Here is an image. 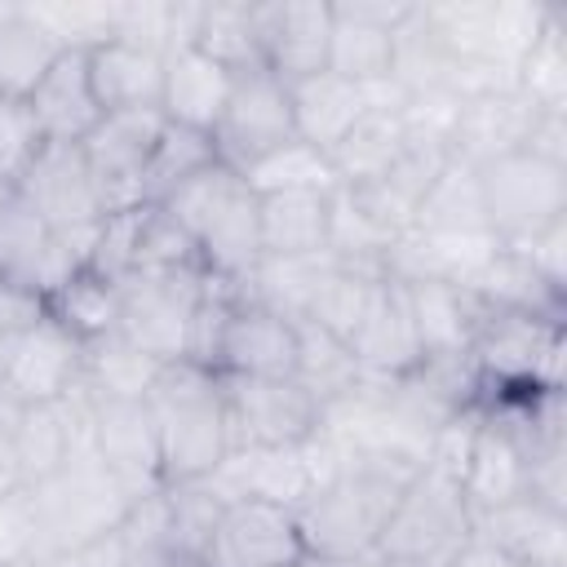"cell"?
<instances>
[{
	"instance_id": "obj_1",
	"label": "cell",
	"mask_w": 567,
	"mask_h": 567,
	"mask_svg": "<svg viewBox=\"0 0 567 567\" xmlns=\"http://www.w3.org/2000/svg\"><path fill=\"white\" fill-rule=\"evenodd\" d=\"M421 465H425L421 452H408L394 443H332L328 439V461L319 478L292 505L306 554H323V558L377 554L381 527L399 492Z\"/></svg>"
},
{
	"instance_id": "obj_2",
	"label": "cell",
	"mask_w": 567,
	"mask_h": 567,
	"mask_svg": "<svg viewBox=\"0 0 567 567\" xmlns=\"http://www.w3.org/2000/svg\"><path fill=\"white\" fill-rule=\"evenodd\" d=\"M425 9L452 58V89L461 97L514 89L518 62L549 18V4L536 0H425Z\"/></svg>"
},
{
	"instance_id": "obj_3",
	"label": "cell",
	"mask_w": 567,
	"mask_h": 567,
	"mask_svg": "<svg viewBox=\"0 0 567 567\" xmlns=\"http://www.w3.org/2000/svg\"><path fill=\"white\" fill-rule=\"evenodd\" d=\"M146 408L159 434L164 483H190V478H208L221 470V461L230 456L221 372L195 359L159 363L146 390Z\"/></svg>"
},
{
	"instance_id": "obj_4",
	"label": "cell",
	"mask_w": 567,
	"mask_h": 567,
	"mask_svg": "<svg viewBox=\"0 0 567 567\" xmlns=\"http://www.w3.org/2000/svg\"><path fill=\"white\" fill-rule=\"evenodd\" d=\"M168 208L186 235L195 239V252L204 261V270L213 279L239 284L252 275V266L261 261V230H257V190L248 186L244 173L213 164L208 173H199L190 186H182Z\"/></svg>"
},
{
	"instance_id": "obj_5",
	"label": "cell",
	"mask_w": 567,
	"mask_h": 567,
	"mask_svg": "<svg viewBox=\"0 0 567 567\" xmlns=\"http://www.w3.org/2000/svg\"><path fill=\"white\" fill-rule=\"evenodd\" d=\"M470 536H474V509L465 501L461 474L439 461H425L399 492L381 527L377 558L385 567H447Z\"/></svg>"
},
{
	"instance_id": "obj_6",
	"label": "cell",
	"mask_w": 567,
	"mask_h": 567,
	"mask_svg": "<svg viewBox=\"0 0 567 567\" xmlns=\"http://www.w3.org/2000/svg\"><path fill=\"white\" fill-rule=\"evenodd\" d=\"M465 359L478 377L483 399L518 390H563L567 319L483 306Z\"/></svg>"
},
{
	"instance_id": "obj_7",
	"label": "cell",
	"mask_w": 567,
	"mask_h": 567,
	"mask_svg": "<svg viewBox=\"0 0 567 567\" xmlns=\"http://www.w3.org/2000/svg\"><path fill=\"white\" fill-rule=\"evenodd\" d=\"M27 501L35 518V554H66L75 545L111 536L133 505L97 456L66 461L53 478L27 487Z\"/></svg>"
},
{
	"instance_id": "obj_8",
	"label": "cell",
	"mask_w": 567,
	"mask_h": 567,
	"mask_svg": "<svg viewBox=\"0 0 567 567\" xmlns=\"http://www.w3.org/2000/svg\"><path fill=\"white\" fill-rule=\"evenodd\" d=\"M487 235L496 244H523L567 217V164L536 151H514L474 168Z\"/></svg>"
},
{
	"instance_id": "obj_9",
	"label": "cell",
	"mask_w": 567,
	"mask_h": 567,
	"mask_svg": "<svg viewBox=\"0 0 567 567\" xmlns=\"http://www.w3.org/2000/svg\"><path fill=\"white\" fill-rule=\"evenodd\" d=\"M230 452H292L323 434V408L292 377H221Z\"/></svg>"
},
{
	"instance_id": "obj_10",
	"label": "cell",
	"mask_w": 567,
	"mask_h": 567,
	"mask_svg": "<svg viewBox=\"0 0 567 567\" xmlns=\"http://www.w3.org/2000/svg\"><path fill=\"white\" fill-rule=\"evenodd\" d=\"M13 195L71 248V257L84 266L89 244L106 217V204L97 195V182L80 155V146H62V142H44V151L35 155V164L27 168V177L13 186Z\"/></svg>"
},
{
	"instance_id": "obj_11",
	"label": "cell",
	"mask_w": 567,
	"mask_h": 567,
	"mask_svg": "<svg viewBox=\"0 0 567 567\" xmlns=\"http://www.w3.org/2000/svg\"><path fill=\"white\" fill-rule=\"evenodd\" d=\"M204 288H208L204 270H190V275H133L120 288V328L115 332L128 346H137L142 354H151L155 363L186 359Z\"/></svg>"
},
{
	"instance_id": "obj_12",
	"label": "cell",
	"mask_w": 567,
	"mask_h": 567,
	"mask_svg": "<svg viewBox=\"0 0 567 567\" xmlns=\"http://www.w3.org/2000/svg\"><path fill=\"white\" fill-rule=\"evenodd\" d=\"M288 142H297L292 128V102H288V84L279 75H270L266 66L235 75L230 97L213 124V146L217 159L235 173L257 168L266 155L284 151Z\"/></svg>"
},
{
	"instance_id": "obj_13",
	"label": "cell",
	"mask_w": 567,
	"mask_h": 567,
	"mask_svg": "<svg viewBox=\"0 0 567 567\" xmlns=\"http://www.w3.org/2000/svg\"><path fill=\"white\" fill-rule=\"evenodd\" d=\"M84 363V346L44 315L27 332H13L0 341V403L31 408V403H58Z\"/></svg>"
},
{
	"instance_id": "obj_14",
	"label": "cell",
	"mask_w": 567,
	"mask_h": 567,
	"mask_svg": "<svg viewBox=\"0 0 567 567\" xmlns=\"http://www.w3.org/2000/svg\"><path fill=\"white\" fill-rule=\"evenodd\" d=\"M306 558L292 505L235 496L226 501L213 540L204 549L208 567H297Z\"/></svg>"
},
{
	"instance_id": "obj_15",
	"label": "cell",
	"mask_w": 567,
	"mask_h": 567,
	"mask_svg": "<svg viewBox=\"0 0 567 567\" xmlns=\"http://www.w3.org/2000/svg\"><path fill=\"white\" fill-rule=\"evenodd\" d=\"M159 128H164L159 111H111L80 142V155L97 182L106 213L142 208V177H146V159Z\"/></svg>"
},
{
	"instance_id": "obj_16",
	"label": "cell",
	"mask_w": 567,
	"mask_h": 567,
	"mask_svg": "<svg viewBox=\"0 0 567 567\" xmlns=\"http://www.w3.org/2000/svg\"><path fill=\"white\" fill-rule=\"evenodd\" d=\"M93 456L128 492V501L164 487L159 434L146 399H97L93 416Z\"/></svg>"
},
{
	"instance_id": "obj_17",
	"label": "cell",
	"mask_w": 567,
	"mask_h": 567,
	"mask_svg": "<svg viewBox=\"0 0 567 567\" xmlns=\"http://www.w3.org/2000/svg\"><path fill=\"white\" fill-rule=\"evenodd\" d=\"M261 66L284 84L328 71L332 4L328 0H257Z\"/></svg>"
},
{
	"instance_id": "obj_18",
	"label": "cell",
	"mask_w": 567,
	"mask_h": 567,
	"mask_svg": "<svg viewBox=\"0 0 567 567\" xmlns=\"http://www.w3.org/2000/svg\"><path fill=\"white\" fill-rule=\"evenodd\" d=\"M328 4H332L328 71L354 84L390 80L394 27L403 22L412 0H328Z\"/></svg>"
},
{
	"instance_id": "obj_19",
	"label": "cell",
	"mask_w": 567,
	"mask_h": 567,
	"mask_svg": "<svg viewBox=\"0 0 567 567\" xmlns=\"http://www.w3.org/2000/svg\"><path fill=\"white\" fill-rule=\"evenodd\" d=\"M461 487L474 514L527 496V447L514 434V425L501 416V408L492 403L474 412L470 447L461 461Z\"/></svg>"
},
{
	"instance_id": "obj_20",
	"label": "cell",
	"mask_w": 567,
	"mask_h": 567,
	"mask_svg": "<svg viewBox=\"0 0 567 567\" xmlns=\"http://www.w3.org/2000/svg\"><path fill=\"white\" fill-rule=\"evenodd\" d=\"M297 368V323L248 301L230 306L217 350H213V372L221 377H292Z\"/></svg>"
},
{
	"instance_id": "obj_21",
	"label": "cell",
	"mask_w": 567,
	"mask_h": 567,
	"mask_svg": "<svg viewBox=\"0 0 567 567\" xmlns=\"http://www.w3.org/2000/svg\"><path fill=\"white\" fill-rule=\"evenodd\" d=\"M447 159H452V151H443V146H408L381 177H372V182H363V186H337L385 239H399V235H408L412 230V221H416V208H421V199L430 195V186L439 182V173L447 168Z\"/></svg>"
},
{
	"instance_id": "obj_22",
	"label": "cell",
	"mask_w": 567,
	"mask_h": 567,
	"mask_svg": "<svg viewBox=\"0 0 567 567\" xmlns=\"http://www.w3.org/2000/svg\"><path fill=\"white\" fill-rule=\"evenodd\" d=\"M540 111L518 93V89H492L461 97V115L452 128V159L478 168L501 155H514L527 146Z\"/></svg>"
},
{
	"instance_id": "obj_23",
	"label": "cell",
	"mask_w": 567,
	"mask_h": 567,
	"mask_svg": "<svg viewBox=\"0 0 567 567\" xmlns=\"http://www.w3.org/2000/svg\"><path fill=\"white\" fill-rule=\"evenodd\" d=\"M27 106L40 124L44 142L80 146L102 120V102H97L93 80H89V49H62L58 62L27 93Z\"/></svg>"
},
{
	"instance_id": "obj_24",
	"label": "cell",
	"mask_w": 567,
	"mask_h": 567,
	"mask_svg": "<svg viewBox=\"0 0 567 567\" xmlns=\"http://www.w3.org/2000/svg\"><path fill=\"white\" fill-rule=\"evenodd\" d=\"M350 350L359 359V372H363V385H385L403 372H412L425 354H421V341H416V328H412V310H408V292L399 279H385L368 319L359 323V332L350 337Z\"/></svg>"
},
{
	"instance_id": "obj_25",
	"label": "cell",
	"mask_w": 567,
	"mask_h": 567,
	"mask_svg": "<svg viewBox=\"0 0 567 567\" xmlns=\"http://www.w3.org/2000/svg\"><path fill=\"white\" fill-rule=\"evenodd\" d=\"M80 261L71 257V248L18 199L9 195L0 204V279H18L35 292H49L75 270Z\"/></svg>"
},
{
	"instance_id": "obj_26",
	"label": "cell",
	"mask_w": 567,
	"mask_h": 567,
	"mask_svg": "<svg viewBox=\"0 0 567 567\" xmlns=\"http://www.w3.org/2000/svg\"><path fill=\"white\" fill-rule=\"evenodd\" d=\"M403 292H408L421 354L425 359H465L470 337L483 315V301L465 284H452V279H408Z\"/></svg>"
},
{
	"instance_id": "obj_27",
	"label": "cell",
	"mask_w": 567,
	"mask_h": 567,
	"mask_svg": "<svg viewBox=\"0 0 567 567\" xmlns=\"http://www.w3.org/2000/svg\"><path fill=\"white\" fill-rule=\"evenodd\" d=\"M474 536L501 545L527 567H567V514L532 496L474 514Z\"/></svg>"
},
{
	"instance_id": "obj_28",
	"label": "cell",
	"mask_w": 567,
	"mask_h": 567,
	"mask_svg": "<svg viewBox=\"0 0 567 567\" xmlns=\"http://www.w3.org/2000/svg\"><path fill=\"white\" fill-rule=\"evenodd\" d=\"M89 80L102 102V115L111 111H159L164 102V53L133 44V40H106L89 49Z\"/></svg>"
},
{
	"instance_id": "obj_29",
	"label": "cell",
	"mask_w": 567,
	"mask_h": 567,
	"mask_svg": "<svg viewBox=\"0 0 567 567\" xmlns=\"http://www.w3.org/2000/svg\"><path fill=\"white\" fill-rule=\"evenodd\" d=\"M261 257H315L328 252L332 190H257Z\"/></svg>"
},
{
	"instance_id": "obj_30",
	"label": "cell",
	"mask_w": 567,
	"mask_h": 567,
	"mask_svg": "<svg viewBox=\"0 0 567 567\" xmlns=\"http://www.w3.org/2000/svg\"><path fill=\"white\" fill-rule=\"evenodd\" d=\"M288 102H292L297 142L328 155L368 111V89L354 80H341L337 71H319V75L288 84Z\"/></svg>"
},
{
	"instance_id": "obj_31",
	"label": "cell",
	"mask_w": 567,
	"mask_h": 567,
	"mask_svg": "<svg viewBox=\"0 0 567 567\" xmlns=\"http://www.w3.org/2000/svg\"><path fill=\"white\" fill-rule=\"evenodd\" d=\"M235 75L226 66H217L208 53H199L195 44L168 49L164 53V102L159 115L173 124H190V128H208L217 124L226 97H230Z\"/></svg>"
},
{
	"instance_id": "obj_32",
	"label": "cell",
	"mask_w": 567,
	"mask_h": 567,
	"mask_svg": "<svg viewBox=\"0 0 567 567\" xmlns=\"http://www.w3.org/2000/svg\"><path fill=\"white\" fill-rule=\"evenodd\" d=\"M292 381L323 408V416L341 403H350L359 390H363V372H359V359L350 350V341H341L337 332L310 323V319H297V368H292Z\"/></svg>"
},
{
	"instance_id": "obj_33",
	"label": "cell",
	"mask_w": 567,
	"mask_h": 567,
	"mask_svg": "<svg viewBox=\"0 0 567 567\" xmlns=\"http://www.w3.org/2000/svg\"><path fill=\"white\" fill-rule=\"evenodd\" d=\"M483 306L492 310H532V315H549V319H567V288H554L549 279H540L514 248H501L474 270V279L465 284Z\"/></svg>"
},
{
	"instance_id": "obj_34",
	"label": "cell",
	"mask_w": 567,
	"mask_h": 567,
	"mask_svg": "<svg viewBox=\"0 0 567 567\" xmlns=\"http://www.w3.org/2000/svg\"><path fill=\"white\" fill-rule=\"evenodd\" d=\"M390 84L412 97V93H434L452 89V58L430 22V9L421 0L408 4L403 22L394 27V58H390ZM456 93V89H452ZM461 97V93H456Z\"/></svg>"
},
{
	"instance_id": "obj_35",
	"label": "cell",
	"mask_w": 567,
	"mask_h": 567,
	"mask_svg": "<svg viewBox=\"0 0 567 567\" xmlns=\"http://www.w3.org/2000/svg\"><path fill=\"white\" fill-rule=\"evenodd\" d=\"M408 146H412V142H408V133H403L399 111L368 106V111L359 115V124L328 151V168H332L337 186H363V182L381 177Z\"/></svg>"
},
{
	"instance_id": "obj_36",
	"label": "cell",
	"mask_w": 567,
	"mask_h": 567,
	"mask_svg": "<svg viewBox=\"0 0 567 567\" xmlns=\"http://www.w3.org/2000/svg\"><path fill=\"white\" fill-rule=\"evenodd\" d=\"M217 159L213 133L208 128H190V124H173L164 120L151 159H146V177H142V204H168L182 186H190L199 173H208Z\"/></svg>"
},
{
	"instance_id": "obj_37",
	"label": "cell",
	"mask_w": 567,
	"mask_h": 567,
	"mask_svg": "<svg viewBox=\"0 0 567 567\" xmlns=\"http://www.w3.org/2000/svg\"><path fill=\"white\" fill-rule=\"evenodd\" d=\"M412 230L439 235V239H492L487 217H483V199H478V177L470 164L447 159V168L439 173V182L421 199Z\"/></svg>"
},
{
	"instance_id": "obj_38",
	"label": "cell",
	"mask_w": 567,
	"mask_h": 567,
	"mask_svg": "<svg viewBox=\"0 0 567 567\" xmlns=\"http://www.w3.org/2000/svg\"><path fill=\"white\" fill-rule=\"evenodd\" d=\"M190 44L208 53L230 75L261 66V31H257V0H208L199 4V22Z\"/></svg>"
},
{
	"instance_id": "obj_39",
	"label": "cell",
	"mask_w": 567,
	"mask_h": 567,
	"mask_svg": "<svg viewBox=\"0 0 567 567\" xmlns=\"http://www.w3.org/2000/svg\"><path fill=\"white\" fill-rule=\"evenodd\" d=\"M120 288L124 284H111L102 279L97 270L89 266H75L53 292H49V315L80 341V346H93L102 337H111L120 328Z\"/></svg>"
},
{
	"instance_id": "obj_40",
	"label": "cell",
	"mask_w": 567,
	"mask_h": 567,
	"mask_svg": "<svg viewBox=\"0 0 567 567\" xmlns=\"http://www.w3.org/2000/svg\"><path fill=\"white\" fill-rule=\"evenodd\" d=\"M9 439H13L18 470H22L27 487L53 478L66 461H75V443H71V430H66L58 403L9 408Z\"/></svg>"
},
{
	"instance_id": "obj_41",
	"label": "cell",
	"mask_w": 567,
	"mask_h": 567,
	"mask_svg": "<svg viewBox=\"0 0 567 567\" xmlns=\"http://www.w3.org/2000/svg\"><path fill=\"white\" fill-rule=\"evenodd\" d=\"M226 509V496L213 478H190V483H164L159 487V518H164V549L204 558L213 527Z\"/></svg>"
},
{
	"instance_id": "obj_42",
	"label": "cell",
	"mask_w": 567,
	"mask_h": 567,
	"mask_svg": "<svg viewBox=\"0 0 567 567\" xmlns=\"http://www.w3.org/2000/svg\"><path fill=\"white\" fill-rule=\"evenodd\" d=\"M514 89L540 115H567V18L549 4V18L518 62Z\"/></svg>"
},
{
	"instance_id": "obj_43",
	"label": "cell",
	"mask_w": 567,
	"mask_h": 567,
	"mask_svg": "<svg viewBox=\"0 0 567 567\" xmlns=\"http://www.w3.org/2000/svg\"><path fill=\"white\" fill-rule=\"evenodd\" d=\"M62 44L49 35L44 22H35V13L27 4H18L9 13V22L0 27V93L9 97H27L40 75L58 62Z\"/></svg>"
},
{
	"instance_id": "obj_44",
	"label": "cell",
	"mask_w": 567,
	"mask_h": 567,
	"mask_svg": "<svg viewBox=\"0 0 567 567\" xmlns=\"http://www.w3.org/2000/svg\"><path fill=\"white\" fill-rule=\"evenodd\" d=\"M155 372L159 363L137 346H128L120 332L84 346V363H80V377L97 399H146Z\"/></svg>"
},
{
	"instance_id": "obj_45",
	"label": "cell",
	"mask_w": 567,
	"mask_h": 567,
	"mask_svg": "<svg viewBox=\"0 0 567 567\" xmlns=\"http://www.w3.org/2000/svg\"><path fill=\"white\" fill-rule=\"evenodd\" d=\"M190 270H204V261L195 252V239L186 235V226L168 208L146 204L142 208V230H137L133 275H190Z\"/></svg>"
},
{
	"instance_id": "obj_46",
	"label": "cell",
	"mask_w": 567,
	"mask_h": 567,
	"mask_svg": "<svg viewBox=\"0 0 567 567\" xmlns=\"http://www.w3.org/2000/svg\"><path fill=\"white\" fill-rule=\"evenodd\" d=\"M252 190H337V177L328 168V155L306 146V142H288L284 151L266 155L257 168L244 173Z\"/></svg>"
},
{
	"instance_id": "obj_47",
	"label": "cell",
	"mask_w": 567,
	"mask_h": 567,
	"mask_svg": "<svg viewBox=\"0 0 567 567\" xmlns=\"http://www.w3.org/2000/svg\"><path fill=\"white\" fill-rule=\"evenodd\" d=\"M40 151H44V133H40L27 97L0 93V186L13 190Z\"/></svg>"
},
{
	"instance_id": "obj_48",
	"label": "cell",
	"mask_w": 567,
	"mask_h": 567,
	"mask_svg": "<svg viewBox=\"0 0 567 567\" xmlns=\"http://www.w3.org/2000/svg\"><path fill=\"white\" fill-rule=\"evenodd\" d=\"M35 22L49 27V35L62 49H97L111 40L115 4H27Z\"/></svg>"
},
{
	"instance_id": "obj_49",
	"label": "cell",
	"mask_w": 567,
	"mask_h": 567,
	"mask_svg": "<svg viewBox=\"0 0 567 567\" xmlns=\"http://www.w3.org/2000/svg\"><path fill=\"white\" fill-rule=\"evenodd\" d=\"M501 248H514L540 279H549L554 288H567V217L545 226L540 235L523 239V244H501Z\"/></svg>"
},
{
	"instance_id": "obj_50",
	"label": "cell",
	"mask_w": 567,
	"mask_h": 567,
	"mask_svg": "<svg viewBox=\"0 0 567 567\" xmlns=\"http://www.w3.org/2000/svg\"><path fill=\"white\" fill-rule=\"evenodd\" d=\"M35 554V518L27 492L0 501V567H13Z\"/></svg>"
},
{
	"instance_id": "obj_51",
	"label": "cell",
	"mask_w": 567,
	"mask_h": 567,
	"mask_svg": "<svg viewBox=\"0 0 567 567\" xmlns=\"http://www.w3.org/2000/svg\"><path fill=\"white\" fill-rule=\"evenodd\" d=\"M49 315L44 292L18 284V279H0V341L13 332H27L31 323H40Z\"/></svg>"
},
{
	"instance_id": "obj_52",
	"label": "cell",
	"mask_w": 567,
	"mask_h": 567,
	"mask_svg": "<svg viewBox=\"0 0 567 567\" xmlns=\"http://www.w3.org/2000/svg\"><path fill=\"white\" fill-rule=\"evenodd\" d=\"M27 492L22 483V470H18V452H13V439H9V403H0V501Z\"/></svg>"
},
{
	"instance_id": "obj_53",
	"label": "cell",
	"mask_w": 567,
	"mask_h": 567,
	"mask_svg": "<svg viewBox=\"0 0 567 567\" xmlns=\"http://www.w3.org/2000/svg\"><path fill=\"white\" fill-rule=\"evenodd\" d=\"M447 567H527V563H518L514 554H505L501 545H492V540H483V536H470L465 549H461Z\"/></svg>"
},
{
	"instance_id": "obj_54",
	"label": "cell",
	"mask_w": 567,
	"mask_h": 567,
	"mask_svg": "<svg viewBox=\"0 0 567 567\" xmlns=\"http://www.w3.org/2000/svg\"><path fill=\"white\" fill-rule=\"evenodd\" d=\"M124 567H208V563H204V558H190V554H177V549L155 545V549H128Z\"/></svg>"
},
{
	"instance_id": "obj_55",
	"label": "cell",
	"mask_w": 567,
	"mask_h": 567,
	"mask_svg": "<svg viewBox=\"0 0 567 567\" xmlns=\"http://www.w3.org/2000/svg\"><path fill=\"white\" fill-rule=\"evenodd\" d=\"M297 567H385L377 554H354V558H323V554H306Z\"/></svg>"
},
{
	"instance_id": "obj_56",
	"label": "cell",
	"mask_w": 567,
	"mask_h": 567,
	"mask_svg": "<svg viewBox=\"0 0 567 567\" xmlns=\"http://www.w3.org/2000/svg\"><path fill=\"white\" fill-rule=\"evenodd\" d=\"M13 9H18V4H9V0H0V27L9 22V13H13Z\"/></svg>"
}]
</instances>
